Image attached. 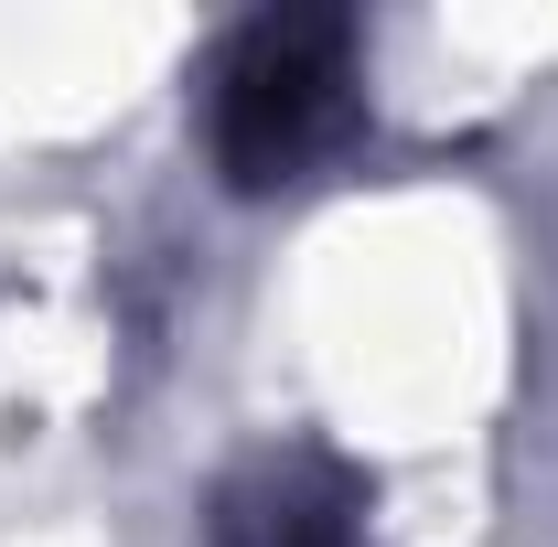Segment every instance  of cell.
Segmentation results:
<instances>
[{"mask_svg": "<svg viewBox=\"0 0 558 547\" xmlns=\"http://www.w3.org/2000/svg\"><path fill=\"white\" fill-rule=\"evenodd\" d=\"M205 547H365V505L333 462L312 451H258L247 473L215 494Z\"/></svg>", "mask_w": 558, "mask_h": 547, "instance_id": "cell-2", "label": "cell"}, {"mask_svg": "<svg viewBox=\"0 0 558 547\" xmlns=\"http://www.w3.org/2000/svg\"><path fill=\"white\" fill-rule=\"evenodd\" d=\"M354 108L365 65L344 11H258L205 75V150L236 194H279L354 139Z\"/></svg>", "mask_w": 558, "mask_h": 547, "instance_id": "cell-1", "label": "cell"}]
</instances>
